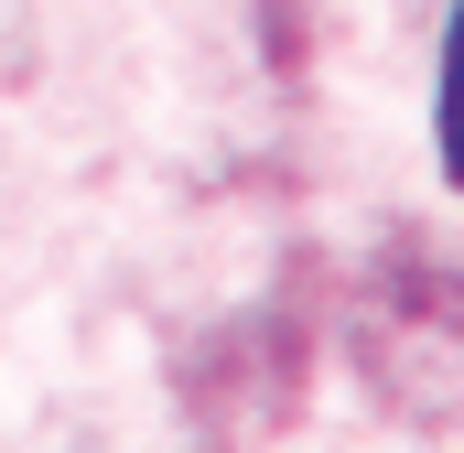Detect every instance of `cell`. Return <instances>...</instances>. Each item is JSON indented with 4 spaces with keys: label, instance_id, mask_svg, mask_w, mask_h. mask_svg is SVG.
I'll return each mask as SVG.
<instances>
[{
    "label": "cell",
    "instance_id": "obj_1",
    "mask_svg": "<svg viewBox=\"0 0 464 453\" xmlns=\"http://www.w3.org/2000/svg\"><path fill=\"white\" fill-rule=\"evenodd\" d=\"M443 162H454V184H464V11H454V33H443Z\"/></svg>",
    "mask_w": 464,
    "mask_h": 453
}]
</instances>
